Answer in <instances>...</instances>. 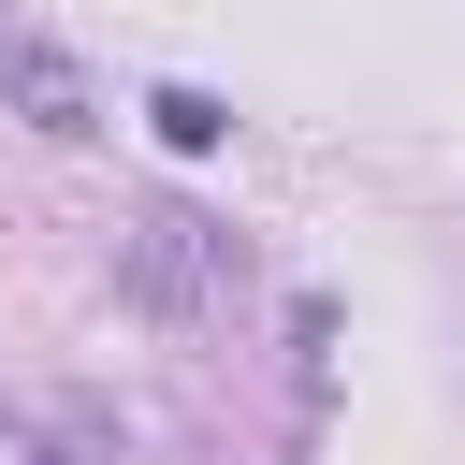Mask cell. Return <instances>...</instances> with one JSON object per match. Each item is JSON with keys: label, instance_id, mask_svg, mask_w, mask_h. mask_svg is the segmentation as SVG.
Wrapping results in <instances>:
<instances>
[{"label": "cell", "instance_id": "3957f363", "mask_svg": "<svg viewBox=\"0 0 465 465\" xmlns=\"http://www.w3.org/2000/svg\"><path fill=\"white\" fill-rule=\"evenodd\" d=\"M131 436L73 392H0V465H116Z\"/></svg>", "mask_w": 465, "mask_h": 465}, {"label": "cell", "instance_id": "277c9868", "mask_svg": "<svg viewBox=\"0 0 465 465\" xmlns=\"http://www.w3.org/2000/svg\"><path fill=\"white\" fill-rule=\"evenodd\" d=\"M145 116H160V145H189V160H203V145H218V131H232V116H218V102H203V87H160V102H145Z\"/></svg>", "mask_w": 465, "mask_h": 465}, {"label": "cell", "instance_id": "6da1fadb", "mask_svg": "<svg viewBox=\"0 0 465 465\" xmlns=\"http://www.w3.org/2000/svg\"><path fill=\"white\" fill-rule=\"evenodd\" d=\"M218 276H232V232L203 218V203H131V232H116V291L145 305V320H203L218 305Z\"/></svg>", "mask_w": 465, "mask_h": 465}, {"label": "cell", "instance_id": "7a4b0ae2", "mask_svg": "<svg viewBox=\"0 0 465 465\" xmlns=\"http://www.w3.org/2000/svg\"><path fill=\"white\" fill-rule=\"evenodd\" d=\"M0 102H15L29 131H58V145H87V131H102V87H87V58H73L58 29H15V15H0Z\"/></svg>", "mask_w": 465, "mask_h": 465}]
</instances>
